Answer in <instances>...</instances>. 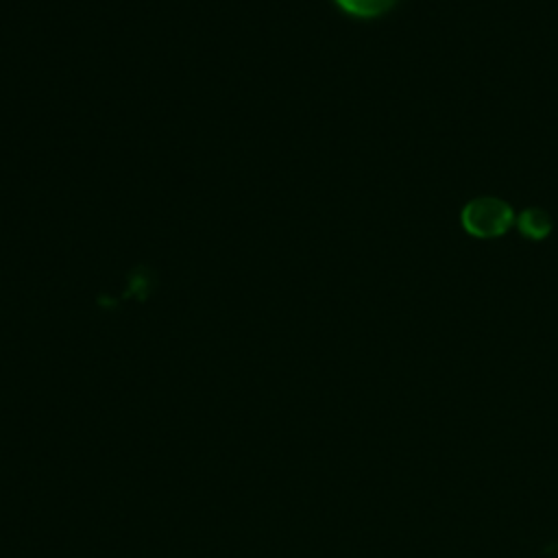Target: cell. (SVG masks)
Here are the masks:
<instances>
[{
	"label": "cell",
	"instance_id": "1",
	"mask_svg": "<svg viewBox=\"0 0 558 558\" xmlns=\"http://www.w3.org/2000/svg\"><path fill=\"white\" fill-rule=\"evenodd\" d=\"M514 220L512 207L499 198H475L462 209V227L475 238H499Z\"/></svg>",
	"mask_w": 558,
	"mask_h": 558
},
{
	"label": "cell",
	"instance_id": "2",
	"mask_svg": "<svg viewBox=\"0 0 558 558\" xmlns=\"http://www.w3.org/2000/svg\"><path fill=\"white\" fill-rule=\"evenodd\" d=\"M517 225H519V231L530 238V240H543L549 235L551 231V218L547 216V211L543 209H525L519 218H517Z\"/></svg>",
	"mask_w": 558,
	"mask_h": 558
},
{
	"label": "cell",
	"instance_id": "3",
	"mask_svg": "<svg viewBox=\"0 0 558 558\" xmlns=\"http://www.w3.org/2000/svg\"><path fill=\"white\" fill-rule=\"evenodd\" d=\"M344 13L355 17H377L386 13L397 0H333Z\"/></svg>",
	"mask_w": 558,
	"mask_h": 558
}]
</instances>
